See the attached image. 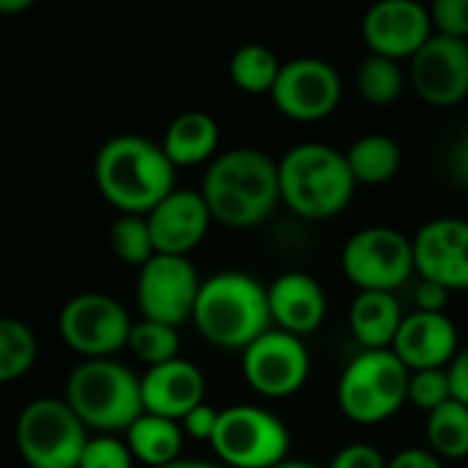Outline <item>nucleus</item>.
Masks as SVG:
<instances>
[{
  "mask_svg": "<svg viewBox=\"0 0 468 468\" xmlns=\"http://www.w3.org/2000/svg\"><path fill=\"white\" fill-rule=\"evenodd\" d=\"M14 439L27 468H80L90 441L82 420L58 398L27 403L19 411Z\"/></svg>",
  "mask_w": 468,
  "mask_h": 468,
  "instance_id": "7",
  "label": "nucleus"
},
{
  "mask_svg": "<svg viewBox=\"0 0 468 468\" xmlns=\"http://www.w3.org/2000/svg\"><path fill=\"white\" fill-rule=\"evenodd\" d=\"M126 444H129L134 461L151 468H165L181 461L184 428H181V422L154 417V414H143L126 431Z\"/></svg>",
  "mask_w": 468,
  "mask_h": 468,
  "instance_id": "23",
  "label": "nucleus"
},
{
  "mask_svg": "<svg viewBox=\"0 0 468 468\" xmlns=\"http://www.w3.org/2000/svg\"><path fill=\"white\" fill-rule=\"evenodd\" d=\"M192 321L208 343L244 351L271 329L269 288L250 274L219 271L203 280Z\"/></svg>",
  "mask_w": 468,
  "mask_h": 468,
  "instance_id": "3",
  "label": "nucleus"
},
{
  "mask_svg": "<svg viewBox=\"0 0 468 468\" xmlns=\"http://www.w3.org/2000/svg\"><path fill=\"white\" fill-rule=\"evenodd\" d=\"M211 222L214 217L200 192L176 189L148 214L156 255L186 258L206 239Z\"/></svg>",
  "mask_w": 468,
  "mask_h": 468,
  "instance_id": "17",
  "label": "nucleus"
},
{
  "mask_svg": "<svg viewBox=\"0 0 468 468\" xmlns=\"http://www.w3.org/2000/svg\"><path fill=\"white\" fill-rule=\"evenodd\" d=\"M137 359H143L148 367L165 365L178 359V348H181V337L176 326L159 324V321H137L132 326L129 335V346H126Z\"/></svg>",
  "mask_w": 468,
  "mask_h": 468,
  "instance_id": "29",
  "label": "nucleus"
},
{
  "mask_svg": "<svg viewBox=\"0 0 468 468\" xmlns=\"http://www.w3.org/2000/svg\"><path fill=\"white\" fill-rule=\"evenodd\" d=\"M203 280L189 258L154 255L137 277V304L145 321L181 326L195 315Z\"/></svg>",
  "mask_w": 468,
  "mask_h": 468,
  "instance_id": "11",
  "label": "nucleus"
},
{
  "mask_svg": "<svg viewBox=\"0 0 468 468\" xmlns=\"http://www.w3.org/2000/svg\"><path fill=\"white\" fill-rule=\"evenodd\" d=\"M33 5V0H0V11L3 14H16V11H27Z\"/></svg>",
  "mask_w": 468,
  "mask_h": 468,
  "instance_id": "40",
  "label": "nucleus"
},
{
  "mask_svg": "<svg viewBox=\"0 0 468 468\" xmlns=\"http://www.w3.org/2000/svg\"><path fill=\"white\" fill-rule=\"evenodd\" d=\"M433 27L450 38H468V0H436L431 5Z\"/></svg>",
  "mask_w": 468,
  "mask_h": 468,
  "instance_id": "33",
  "label": "nucleus"
},
{
  "mask_svg": "<svg viewBox=\"0 0 468 468\" xmlns=\"http://www.w3.org/2000/svg\"><path fill=\"white\" fill-rule=\"evenodd\" d=\"M110 250L112 255L126 263V266H137L143 269L154 255V236H151V225L148 217H132V214H121L107 233Z\"/></svg>",
  "mask_w": 468,
  "mask_h": 468,
  "instance_id": "28",
  "label": "nucleus"
},
{
  "mask_svg": "<svg viewBox=\"0 0 468 468\" xmlns=\"http://www.w3.org/2000/svg\"><path fill=\"white\" fill-rule=\"evenodd\" d=\"M269 288V310L271 324L277 329L304 337L313 335L326 318V293L304 271H285Z\"/></svg>",
  "mask_w": 468,
  "mask_h": 468,
  "instance_id": "20",
  "label": "nucleus"
},
{
  "mask_svg": "<svg viewBox=\"0 0 468 468\" xmlns=\"http://www.w3.org/2000/svg\"><path fill=\"white\" fill-rule=\"evenodd\" d=\"M329 468H389V463L370 444H348L335 455Z\"/></svg>",
  "mask_w": 468,
  "mask_h": 468,
  "instance_id": "34",
  "label": "nucleus"
},
{
  "mask_svg": "<svg viewBox=\"0 0 468 468\" xmlns=\"http://www.w3.org/2000/svg\"><path fill=\"white\" fill-rule=\"evenodd\" d=\"M280 189L293 214L329 219L351 203L356 178L343 151L324 143H299L280 159Z\"/></svg>",
  "mask_w": 468,
  "mask_h": 468,
  "instance_id": "4",
  "label": "nucleus"
},
{
  "mask_svg": "<svg viewBox=\"0 0 468 468\" xmlns=\"http://www.w3.org/2000/svg\"><path fill=\"white\" fill-rule=\"evenodd\" d=\"M447 159H450V173L455 176V181H461L463 186H468V132L452 143Z\"/></svg>",
  "mask_w": 468,
  "mask_h": 468,
  "instance_id": "39",
  "label": "nucleus"
},
{
  "mask_svg": "<svg viewBox=\"0 0 468 468\" xmlns=\"http://www.w3.org/2000/svg\"><path fill=\"white\" fill-rule=\"evenodd\" d=\"M93 178L101 197L121 214L148 217L176 192V165L162 143L140 134L110 137L93 162Z\"/></svg>",
  "mask_w": 468,
  "mask_h": 468,
  "instance_id": "1",
  "label": "nucleus"
},
{
  "mask_svg": "<svg viewBox=\"0 0 468 468\" xmlns=\"http://www.w3.org/2000/svg\"><path fill=\"white\" fill-rule=\"evenodd\" d=\"M211 450L230 468H274L288 461L291 433L261 406H230L219 411Z\"/></svg>",
  "mask_w": 468,
  "mask_h": 468,
  "instance_id": "8",
  "label": "nucleus"
},
{
  "mask_svg": "<svg viewBox=\"0 0 468 468\" xmlns=\"http://www.w3.org/2000/svg\"><path fill=\"white\" fill-rule=\"evenodd\" d=\"M343 274L356 291L395 293L417 271L414 239H406L392 228H365L354 233L340 255Z\"/></svg>",
  "mask_w": 468,
  "mask_h": 468,
  "instance_id": "9",
  "label": "nucleus"
},
{
  "mask_svg": "<svg viewBox=\"0 0 468 468\" xmlns=\"http://www.w3.org/2000/svg\"><path fill=\"white\" fill-rule=\"evenodd\" d=\"M165 468H222V466L208 463V461H186V458H181V461H176V463H170V466H165Z\"/></svg>",
  "mask_w": 468,
  "mask_h": 468,
  "instance_id": "41",
  "label": "nucleus"
},
{
  "mask_svg": "<svg viewBox=\"0 0 468 468\" xmlns=\"http://www.w3.org/2000/svg\"><path fill=\"white\" fill-rule=\"evenodd\" d=\"M392 351L411 373L444 370L458 356V329L444 313L414 310L406 315Z\"/></svg>",
  "mask_w": 468,
  "mask_h": 468,
  "instance_id": "19",
  "label": "nucleus"
},
{
  "mask_svg": "<svg viewBox=\"0 0 468 468\" xmlns=\"http://www.w3.org/2000/svg\"><path fill=\"white\" fill-rule=\"evenodd\" d=\"M343 96V80L329 60L321 58H293L282 63L280 80L271 90L274 107L302 123L324 121L332 115Z\"/></svg>",
  "mask_w": 468,
  "mask_h": 468,
  "instance_id": "13",
  "label": "nucleus"
},
{
  "mask_svg": "<svg viewBox=\"0 0 468 468\" xmlns=\"http://www.w3.org/2000/svg\"><path fill=\"white\" fill-rule=\"evenodd\" d=\"M452 400V387H450V373L447 370H420L411 373L409 381V403H414L422 411H436L444 403Z\"/></svg>",
  "mask_w": 468,
  "mask_h": 468,
  "instance_id": "31",
  "label": "nucleus"
},
{
  "mask_svg": "<svg viewBox=\"0 0 468 468\" xmlns=\"http://www.w3.org/2000/svg\"><path fill=\"white\" fill-rule=\"evenodd\" d=\"M411 370L389 351H362L337 381L340 411L356 425H378L409 400Z\"/></svg>",
  "mask_w": 468,
  "mask_h": 468,
  "instance_id": "6",
  "label": "nucleus"
},
{
  "mask_svg": "<svg viewBox=\"0 0 468 468\" xmlns=\"http://www.w3.org/2000/svg\"><path fill=\"white\" fill-rule=\"evenodd\" d=\"M217 425H219V411L211 409L208 403L197 406L195 411H189L184 420H181V428H184V436H192L197 441H208L214 439L217 433Z\"/></svg>",
  "mask_w": 468,
  "mask_h": 468,
  "instance_id": "35",
  "label": "nucleus"
},
{
  "mask_svg": "<svg viewBox=\"0 0 468 468\" xmlns=\"http://www.w3.org/2000/svg\"><path fill=\"white\" fill-rule=\"evenodd\" d=\"M134 455L126 441L112 436H96L88 441L80 468H132Z\"/></svg>",
  "mask_w": 468,
  "mask_h": 468,
  "instance_id": "32",
  "label": "nucleus"
},
{
  "mask_svg": "<svg viewBox=\"0 0 468 468\" xmlns=\"http://www.w3.org/2000/svg\"><path fill=\"white\" fill-rule=\"evenodd\" d=\"M362 38L370 55L389 60L414 58L433 38V16L417 0H381L362 19Z\"/></svg>",
  "mask_w": 468,
  "mask_h": 468,
  "instance_id": "14",
  "label": "nucleus"
},
{
  "mask_svg": "<svg viewBox=\"0 0 468 468\" xmlns=\"http://www.w3.org/2000/svg\"><path fill=\"white\" fill-rule=\"evenodd\" d=\"M280 71H282V63L263 44H244L230 58L233 85L244 93H252V96H261V93L271 96V90L280 80Z\"/></svg>",
  "mask_w": 468,
  "mask_h": 468,
  "instance_id": "25",
  "label": "nucleus"
},
{
  "mask_svg": "<svg viewBox=\"0 0 468 468\" xmlns=\"http://www.w3.org/2000/svg\"><path fill=\"white\" fill-rule=\"evenodd\" d=\"M140 384H143L145 414L181 422L189 411L203 406L206 378H203L200 367L189 359L178 356L173 362L148 367V373L140 378Z\"/></svg>",
  "mask_w": 468,
  "mask_h": 468,
  "instance_id": "18",
  "label": "nucleus"
},
{
  "mask_svg": "<svg viewBox=\"0 0 468 468\" xmlns=\"http://www.w3.org/2000/svg\"><path fill=\"white\" fill-rule=\"evenodd\" d=\"M450 373V387H452V400L468 406V346L458 351V356L447 367Z\"/></svg>",
  "mask_w": 468,
  "mask_h": 468,
  "instance_id": "37",
  "label": "nucleus"
},
{
  "mask_svg": "<svg viewBox=\"0 0 468 468\" xmlns=\"http://www.w3.org/2000/svg\"><path fill=\"white\" fill-rule=\"evenodd\" d=\"M414 90L436 107H452L468 96V41L433 33L411 58Z\"/></svg>",
  "mask_w": 468,
  "mask_h": 468,
  "instance_id": "16",
  "label": "nucleus"
},
{
  "mask_svg": "<svg viewBox=\"0 0 468 468\" xmlns=\"http://www.w3.org/2000/svg\"><path fill=\"white\" fill-rule=\"evenodd\" d=\"M428 444L439 458H466L468 455V406L450 400L428 414Z\"/></svg>",
  "mask_w": 468,
  "mask_h": 468,
  "instance_id": "26",
  "label": "nucleus"
},
{
  "mask_svg": "<svg viewBox=\"0 0 468 468\" xmlns=\"http://www.w3.org/2000/svg\"><path fill=\"white\" fill-rule=\"evenodd\" d=\"M274 468H318V466H315V463H307V461H291V458H288V461L277 463Z\"/></svg>",
  "mask_w": 468,
  "mask_h": 468,
  "instance_id": "42",
  "label": "nucleus"
},
{
  "mask_svg": "<svg viewBox=\"0 0 468 468\" xmlns=\"http://www.w3.org/2000/svg\"><path fill=\"white\" fill-rule=\"evenodd\" d=\"M132 326L126 307L104 293H80L58 315L60 340L85 359H112L115 351L129 346Z\"/></svg>",
  "mask_w": 468,
  "mask_h": 468,
  "instance_id": "10",
  "label": "nucleus"
},
{
  "mask_svg": "<svg viewBox=\"0 0 468 468\" xmlns=\"http://www.w3.org/2000/svg\"><path fill=\"white\" fill-rule=\"evenodd\" d=\"M356 88H359L365 101L389 104L403 90V71H400L398 60L370 55V58L362 60V66L356 71Z\"/></svg>",
  "mask_w": 468,
  "mask_h": 468,
  "instance_id": "30",
  "label": "nucleus"
},
{
  "mask_svg": "<svg viewBox=\"0 0 468 468\" xmlns=\"http://www.w3.org/2000/svg\"><path fill=\"white\" fill-rule=\"evenodd\" d=\"M414 263L420 280L452 291H468V222L458 217L431 219L414 236Z\"/></svg>",
  "mask_w": 468,
  "mask_h": 468,
  "instance_id": "15",
  "label": "nucleus"
},
{
  "mask_svg": "<svg viewBox=\"0 0 468 468\" xmlns=\"http://www.w3.org/2000/svg\"><path fill=\"white\" fill-rule=\"evenodd\" d=\"M346 159L356 184L378 186L398 176L400 145L387 134H365L346 151Z\"/></svg>",
  "mask_w": 468,
  "mask_h": 468,
  "instance_id": "24",
  "label": "nucleus"
},
{
  "mask_svg": "<svg viewBox=\"0 0 468 468\" xmlns=\"http://www.w3.org/2000/svg\"><path fill=\"white\" fill-rule=\"evenodd\" d=\"M36 335L27 324L3 318L0 321V381L11 384L27 376V370L36 362Z\"/></svg>",
  "mask_w": 468,
  "mask_h": 468,
  "instance_id": "27",
  "label": "nucleus"
},
{
  "mask_svg": "<svg viewBox=\"0 0 468 468\" xmlns=\"http://www.w3.org/2000/svg\"><path fill=\"white\" fill-rule=\"evenodd\" d=\"M200 195L219 225L255 228L282 200L280 162L258 148H230L208 165Z\"/></svg>",
  "mask_w": 468,
  "mask_h": 468,
  "instance_id": "2",
  "label": "nucleus"
},
{
  "mask_svg": "<svg viewBox=\"0 0 468 468\" xmlns=\"http://www.w3.org/2000/svg\"><path fill=\"white\" fill-rule=\"evenodd\" d=\"M219 145V123L203 110H186L176 115L162 137L167 159L178 167H192L200 162H214Z\"/></svg>",
  "mask_w": 468,
  "mask_h": 468,
  "instance_id": "22",
  "label": "nucleus"
},
{
  "mask_svg": "<svg viewBox=\"0 0 468 468\" xmlns=\"http://www.w3.org/2000/svg\"><path fill=\"white\" fill-rule=\"evenodd\" d=\"M241 370L258 395L291 398L304 387L310 376V354L302 337L282 329H269L241 351Z\"/></svg>",
  "mask_w": 468,
  "mask_h": 468,
  "instance_id": "12",
  "label": "nucleus"
},
{
  "mask_svg": "<svg viewBox=\"0 0 468 468\" xmlns=\"http://www.w3.org/2000/svg\"><path fill=\"white\" fill-rule=\"evenodd\" d=\"M71 411L85 428L99 433L129 431L143 414V384L140 378L115 359H85L66 381V398Z\"/></svg>",
  "mask_w": 468,
  "mask_h": 468,
  "instance_id": "5",
  "label": "nucleus"
},
{
  "mask_svg": "<svg viewBox=\"0 0 468 468\" xmlns=\"http://www.w3.org/2000/svg\"><path fill=\"white\" fill-rule=\"evenodd\" d=\"M389 468H444V466H441V461H439V455H436L433 450H417V447H411V450L398 452V455L389 461Z\"/></svg>",
  "mask_w": 468,
  "mask_h": 468,
  "instance_id": "38",
  "label": "nucleus"
},
{
  "mask_svg": "<svg viewBox=\"0 0 468 468\" xmlns=\"http://www.w3.org/2000/svg\"><path fill=\"white\" fill-rule=\"evenodd\" d=\"M351 332L356 337V343L365 351H389L398 340V332L406 321L400 302L395 299V293H384V291H362L356 293L351 313Z\"/></svg>",
  "mask_w": 468,
  "mask_h": 468,
  "instance_id": "21",
  "label": "nucleus"
},
{
  "mask_svg": "<svg viewBox=\"0 0 468 468\" xmlns=\"http://www.w3.org/2000/svg\"><path fill=\"white\" fill-rule=\"evenodd\" d=\"M450 299V291L439 282L431 280H420L414 288V302L420 313H444V304Z\"/></svg>",
  "mask_w": 468,
  "mask_h": 468,
  "instance_id": "36",
  "label": "nucleus"
}]
</instances>
